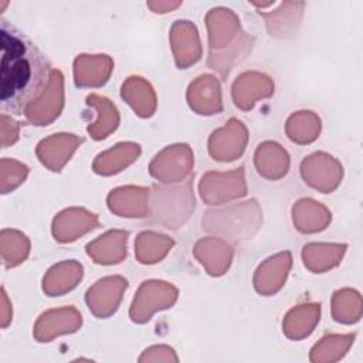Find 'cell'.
Masks as SVG:
<instances>
[{"label":"cell","mask_w":363,"mask_h":363,"mask_svg":"<svg viewBox=\"0 0 363 363\" xmlns=\"http://www.w3.org/2000/svg\"><path fill=\"white\" fill-rule=\"evenodd\" d=\"M122 94L140 116L152 115L155 109V95L145 81L140 78H130L123 85Z\"/></svg>","instance_id":"obj_20"},{"label":"cell","mask_w":363,"mask_h":363,"mask_svg":"<svg viewBox=\"0 0 363 363\" xmlns=\"http://www.w3.org/2000/svg\"><path fill=\"white\" fill-rule=\"evenodd\" d=\"M203 199L207 201H220L237 194H244V184L241 173L224 174H208L203 179L201 184Z\"/></svg>","instance_id":"obj_11"},{"label":"cell","mask_w":363,"mask_h":363,"mask_svg":"<svg viewBox=\"0 0 363 363\" xmlns=\"http://www.w3.org/2000/svg\"><path fill=\"white\" fill-rule=\"evenodd\" d=\"M30 250L27 237L11 228H3L0 233V254L6 268H11L23 262Z\"/></svg>","instance_id":"obj_15"},{"label":"cell","mask_w":363,"mask_h":363,"mask_svg":"<svg viewBox=\"0 0 363 363\" xmlns=\"http://www.w3.org/2000/svg\"><path fill=\"white\" fill-rule=\"evenodd\" d=\"M228 248H225L221 242L206 241L199 244L197 255L199 258L206 262L208 271L211 274H221L228 265Z\"/></svg>","instance_id":"obj_24"},{"label":"cell","mask_w":363,"mask_h":363,"mask_svg":"<svg viewBox=\"0 0 363 363\" xmlns=\"http://www.w3.org/2000/svg\"><path fill=\"white\" fill-rule=\"evenodd\" d=\"M190 152L186 146L164 150L152 164V173L160 179H179L191 164Z\"/></svg>","instance_id":"obj_13"},{"label":"cell","mask_w":363,"mask_h":363,"mask_svg":"<svg viewBox=\"0 0 363 363\" xmlns=\"http://www.w3.org/2000/svg\"><path fill=\"white\" fill-rule=\"evenodd\" d=\"M28 173V169L26 164L10 159L4 157L0 162V190L3 194L10 193L16 187H18L26 176Z\"/></svg>","instance_id":"obj_26"},{"label":"cell","mask_w":363,"mask_h":363,"mask_svg":"<svg viewBox=\"0 0 363 363\" xmlns=\"http://www.w3.org/2000/svg\"><path fill=\"white\" fill-rule=\"evenodd\" d=\"M81 140L74 135H54L37 146V156L52 170H58Z\"/></svg>","instance_id":"obj_7"},{"label":"cell","mask_w":363,"mask_h":363,"mask_svg":"<svg viewBox=\"0 0 363 363\" xmlns=\"http://www.w3.org/2000/svg\"><path fill=\"white\" fill-rule=\"evenodd\" d=\"M272 92L271 81L259 74H244L234 84V101L235 105L248 109L252 106L254 101L262 96H268Z\"/></svg>","instance_id":"obj_9"},{"label":"cell","mask_w":363,"mask_h":363,"mask_svg":"<svg viewBox=\"0 0 363 363\" xmlns=\"http://www.w3.org/2000/svg\"><path fill=\"white\" fill-rule=\"evenodd\" d=\"M112 61L106 55H81L75 61V82L78 86H98L106 82Z\"/></svg>","instance_id":"obj_8"},{"label":"cell","mask_w":363,"mask_h":363,"mask_svg":"<svg viewBox=\"0 0 363 363\" xmlns=\"http://www.w3.org/2000/svg\"><path fill=\"white\" fill-rule=\"evenodd\" d=\"M96 225V218L84 210H68L54 221V235L58 241H72L77 235Z\"/></svg>","instance_id":"obj_10"},{"label":"cell","mask_w":363,"mask_h":363,"mask_svg":"<svg viewBox=\"0 0 363 363\" xmlns=\"http://www.w3.org/2000/svg\"><path fill=\"white\" fill-rule=\"evenodd\" d=\"M316 322V308L294 309L285 322V330L291 337H302L308 335Z\"/></svg>","instance_id":"obj_25"},{"label":"cell","mask_w":363,"mask_h":363,"mask_svg":"<svg viewBox=\"0 0 363 363\" xmlns=\"http://www.w3.org/2000/svg\"><path fill=\"white\" fill-rule=\"evenodd\" d=\"M258 172L267 177H279L286 173L288 156L274 143H265L259 146L257 152Z\"/></svg>","instance_id":"obj_19"},{"label":"cell","mask_w":363,"mask_h":363,"mask_svg":"<svg viewBox=\"0 0 363 363\" xmlns=\"http://www.w3.org/2000/svg\"><path fill=\"white\" fill-rule=\"evenodd\" d=\"M143 190L140 189H121L112 191L109 206L113 211L128 217H143Z\"/></svg>","instance_id":"obj_22"},{"label":"cell","mask_w":363,"mask_h":363,"mask_svg":"<svg viewBox=\"0 0 363 363\" xmlns=\"http://www.w3.org/2000/svg\"><path fill=\"white\" fill-rule=\"evenodd\" d=\"M170 244L172 241H169L166 237L142 234L138 240V257L142 262H155L166 254Z\"/></svg>","instance_id":"obj_27"},{"label":"cell","mask_w":363,"mask_h":363,"mask_svg":"<svg viewBox=\"0 0 363 363\" xmlns=\"http://www.w3.org/2000/svg\"><path fill=\"white\" fill-rule=\"evenodd\" d=\"M288 268H289L288 254L278 255L274 259H269L267 264H264L259 268L257 274V278H255L257 289L264 294L275 292L281 286Z\"/></svg>","instance_id":"obj_18"},{"label":"cell","mask_w":363,"mask_h":363,"mask_svg":"<svg viewBox=\"0 0 363 363\" xmlns=\"http://www.w3.org/2000/svg\"><path fill=\"white\" fill-rule=\"evenodd\" d=\"M173 47L180 67H186L194 62L200 55L199 40L194 27L184 23H177L173 27Z\"/></svg>","instance_id":"obj_14"},{"label":"cell","mask_w":363,"mask_h":363,"mask_svg":"<svg viewBox=\"0 0 363 363\" xmlns=\"http://www.w3.org/2000/svg\"><path fill=\"white\" fill-rule=\"evenodd\" d=\"M189 101L191 108L203 115H210L221 109L218 84L211 77L199 78L189 92Z\"/></svg>","instance_id":"obj_12"},{"label":"cell","mask_w":363,"mask_h":363,"mask_svg":"<svg viewBox=\"0 0 363 363\" xmlns=\"http://www.w3.org/2000/svg\"><path fill=\"white\" fill-rule=\"evenodd\" d=\"M62 106V75L60 71H52L51 81L44 94L31 104L27 111V119L34 125H45L58 116Z\"/></svg>","instance_id":"obj_3"},{"label":"cell","mask_w":363,"mask_h":363,"mask_svg":"<svg viewBox=\"0 0 363 363\" xmlns=\"http://www.w3.org/2000/svg\"><path fill=\"white\" fill-rule=\"evenodd\" d=\"M123 288H126V281L122 278H106L99 281L88 291L86 301L89 309L98 316H108L116 309Z\"/></svg>","instance_id":"obj_5"},{"label":"cell","mask_w":363,"mask_h":363,"mask_svg":"<svg viewBox=\"0 0 363 363\" xmlns=\"http://www.w3.org/2000/svg\"><path fill=\"white\" fill-rule=\"evenodd\" d=\"M0 132H1V147L11 146L18 139V123L9 115L0 116Z\"/></svg>","instance_id":"obj_28"},{"label":"cell","mask_w":363,"mask_h":363,"mask_svg":"<svg viewBox=\"0 0 363 363\" xmlns=\"http://www.w3.org/2000/svg\"><path fill=\"white\" fill-rule=\"evenodd\" d=\"M81 265L75 262L60 264L47 274L43 288L51 296L64 294L77 285L78 279L81 278Z\"/></svg>","instance_id":"obj_16"},{"label":"cell","mask_w":363,"mask_h":363,"mask_svg":"<svg viewBox=\"0 0 363 363\" xmlns=\"http://www.w3.org/2000/svg\"><path fill=\"white\" fill-rule=\"evenodd\" d=\"M11 316H13V312H11V302L9 301V296H7V292L4 288H1V328L6 329L10 322H11Z\"/></svg>","instance_id":"obj_29"},{"label":"cell","mask_w":363,"mask_h":363,"mask_svg":"<svg viewBox=\"0 0 363 363\" xmlns=\"http://www.w3.org/2000/svg\"><path fill=\"white\" fill-rule=\"evenodd\" d=\"M176 299V289L164 282H145L140 288L130 315L133 320L143 322L149 319L150 313L156 309L167 308Z\"/></svg>","instance_id":"obj_2"},{"label":"cell","mask_w":363,"mask_h":363,"mask_svg":"<svg viewBox=\"0 0 363 363\" xmlns=\"http://www.w3.org/2000/svg\"><path fill=\"white\" fill-rule=\"evenodd\" d=\"M88 104L94 105L95 108H98L99 111V118L98 122L89 128V133L92 135V138L95 139H104L109 132H112L116 125H118V113L116 109L109 104L108 99L96 96V95H91L88 96Z\"/></svg>","instance_id":"obj_23"},{"label":"cell","mask_w":363,"mask_h":363,"mask_svg":"<svg viewBox=\"0 0 363 363\" xmlns=\"http://www.w3.org/2000/svg\"><path fill=\"white\" fill-rule=\"evenodd\" d=\"M81 325V315L75 309H58L44 313L34 326V336L38 342H50L54 336L75 332Z\"/></svg>","instance_id":"obj_4"},{"label":"cell","mask_w":363,"mask_h":363,"mask_svg":"<svg viewBox=\"0 0 363 363\" xmlns=\"http://www.w3.org/2000/svg\"><path fill=\"white\" fill-rule=\"evenodd\" d=\"M139 155V146L133 143L118 145L115 149L101 155L95 162V170L102 174L119 172L123 166L130 163Z\"/></svg>","instance_id":"obj_21"},{"label":"cell","mask_w":363,"mask_h":363,"mask_svg":"<svg viewBox=\"0 0 363 363\" xmlns=\"http://www.w3.org/2000/svg\"><path fill=\"white\" fill-rule=\"evenodd\" d=\"M245 143V130L240 122L231 121L230 126L218 130L210 140V152L218 160H233L237 157Z\"/></svg>","instance_id":"obj_6"},{"label":"cell","mask_w":363,"mask_h":363,"mask_svg":"<svg viewBox=\"0 0 363 363\" xmlns=\"http://www.w3.org/2000/svg\"><path fill=\"white\" fill-rule=\"evenodd\" d=\"M125 241L126 234L119 231L109 233L105 237H101L94 244L88 245V252L96 259V262L101 264L119 262V259H122L125 254Z\"/></svg>","instance_id":"obj_17"},{"label":"cell","mask_w":363,"mask_h":363,"mask_svg":"<svg viewBox=\"0 0 363 363\" xmlns=\"http://www.w3.org/2000/svg\"><path fill=\"white\" fill-rule=\"evenodd\" d=\"M1 109L14 115L26 113L48 88L52 69L45 54L23 33L1 21Z\"/></svg>","instance_id":"obj_1"}]
</instances>
